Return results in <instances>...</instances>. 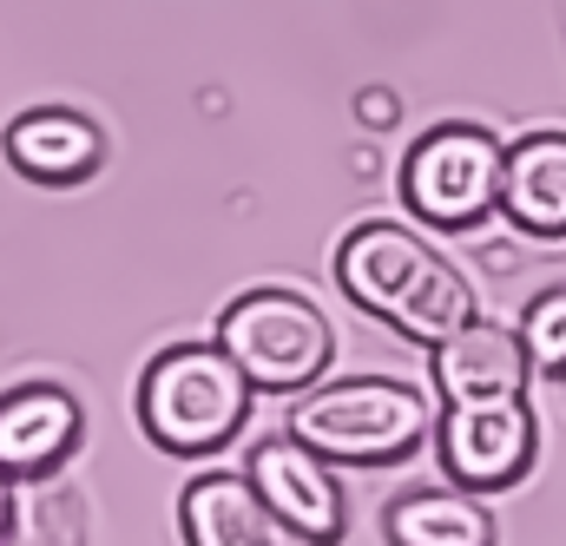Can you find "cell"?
I'll list each match as a JSON object with an SVG mask.
<instances>
[{
  "mask_svg": "<svg viewBox=\"0 0 566 546\" xmlns=\"http://www.w3.org/2000/svg\"><path fill=\"white\" fill-rule=\"evenodd\" d=\"M336 283L356 309H369L376 323L402 329L409 343H448L461 323H474V290L434 244H422L402 224H356L336 244Z\"/></svg>",
  "mask_w": 566,
  "mask_h": 546,
  "instance_id": "obj_1",
  "label": "cell"
},
{
  "mask_svg": "<svg viewBox=\"0 0 566 546\" xmlns=\"http://www.w3.org/2000/svg\"><path fill=\"white\" fill-rule=\"evenodd\" d=\"M258 382L224 343H178L158 349L139 376V421L165 454H218L244 414Z\"/></svg>",
  "mask_w": 566,
  "mask_h": 546,
  "instance_id": "obj_2",
  "label": "cell"
},
{
  "mask_svg": "<svg viewBox=\"0 0 566 546\" xmlns=\"http://www.w3.org/2000/svg\"><path fill=\"white\" fill-rule=\"evenodd\" d=\"M290 434L310 441L329 461H356V468H382V461H409L434 434V414L409 382L389 376H356V382H323L303 389L290 402Z\"/></svg>",
  "mask_w": 566,
  "mask_h": 546,
  "instance_id": "obj_3",
  "label": "cell"
},
{
  "mask_svg": "<svg viewBox=\"0 0 566 546\" xmlns=\"http://www.w3.org/2000/svg\"><path fill=\"white\" fill-rule=\"evenodd\" d=\"M218 343L244 363V376L271 396H303L336 356V323L303 290H251L231 296Z\"/></svg>",
  "mask_w": 566,
  "mask_h": 546,
  "instance_id": "obj_4",
  "label": "cell"
},
{
  "mask_svg": "<svg viewBox=\"0 0 566 546\" xmlns=\"http://www.w3.org/2000/svg\"><path fill=\"white\" fill-rule=\"evenodd\" d=\"M507 185V145L481 126H434L402 158V198L434 231H468L488 211H501Z\"/></svg>",
  "mask_w": 566,
  "mask_h": 546,
  "instance_id": "obj_5",
  "label": "cell"
},
{
  "mask_svg": "<svg viewBox=\"0 0 566 546\" xmlns=\"http://www.w3.org/2000/svg\"><path fill=\"white\" fill-rule=\"evenodd\" d=\"M434 448H441V468L461 481V487H507L534 468L541 454V421L527 409V396H507V402H448L434 421Z\"/></svg>",
  "mask_w": 566,
  "mask_h": 546,
  "instance_id": "obj_6",
  "label": "cell"
},
{
  "mask_svg": "<svg viewBox=\"0 0 566 546\" xmlns=\"http://www.w3.org/2000/svg\"><path fill=\"white\" fill-rule=\"evenodd\" d=\"M251 481L271 507V521L303 534L316 546H336L349 534V507H343V487L329 474V454H316L310 441L296 434H271L251 448Z\"/></svg>",
  "mask_w": 566,
  "mask_h": 546,
  "instance_id": "obj_7",
  "label": "cell"
},
{
  "mask_svg": "<svg viewBox=\"0 0 566 546\" xmlns=\"http://www.w3.org/2000/svg\"><path fill=\"white\" fill-rule=\"evenodd\" d=\"M527 376H534V356H527L521 329L474 316L448 343H434L441 402H507V396H527Z\"/></svg>",
  "mask_w": 566,
  "mask_h": 546,
  "instance_id": "obj_8",
  "label": "cell"
},
{
  "mask_svg": "<svg viewBox=\"0 0 566 546\" xmlns=\"http://www.w3.org/2000/svg\"><path fill=\"white\" fill-rule=\"evenodd\" d=\"M86 434V414L66 389L53 382H27V389H7L0 396V468L13 481H33V474H60L66 454L80 448Z\"/></svg>",
  "mask_w": 566,
  "mask_h": 546,
  "instance_id": "obj_9",
  "label": "cell"
},
{
  "mask_svg": "<svg viewBox=\"0 0 566 546\" xmlns=\"http://www.w3.org/2000/svg\"><path fill=\"white\" fill-rule=\"evenodd\" d=\"M7 158L13 171H27L33 185H80L99 171L106 158V138L86 113H66V106H40V113H20L7 126Z\"/></svg>",
  "mask_w": 566,
  "mask_h": 546,
  "instance_id": "obj_10",
  "label": "cell"
},
{
  "mask_svg": "<svg viewBox=\"0 0 566 546\" xmlns=\"http://www.w3.org/2000/svg\"><path fill=\"white\" fill-rule=\"evenodd\" d=\"M501 211L527 238H566V133H527L507 145Z\"/></svg>",
  "mask_w": 566,
  "mask_h": 546,
  "instance_id": "obj_11",
  "label": "cell"
},
{
  "mask_svg": "<svg viewBox=\"0 0 566 546\" xmlns=\"http://www.w3.org/2000/svg\"><path fill=\"white\" fill-rule=\"evenodd\" d=\"M271 507L251 474H198L178 501V534L185 546H264L271 540Z\"/></svg>",
  "mask_w": 566,
  "mask_h": 546,
  "instance_id": "obj_12",
  "label": "cell"
},
{
  "mask_svg": "<svg viewBox=\"0 0 566 546\" xmlns=\"http://www.w3.org/2000/svg\"><path fill=\"white\" fill-rule=\"evenodd\" d=\"M382 534L389 546H494V507L481 501V487H422L382 507Z\"/></svg>",
  "mask_w": 566,
  "mask_h": 546,
  "instance_id": "obj_13",
  "label": "cell"
},
{
  "mask_svg": "<svg viewBox=\"0 0 566 546\" xmlns=\"http://www.w3.org/2000/svg\"><path fill=\"white\" fill-rule=\"evenodd\" d=\"M93 540V514L80 481L66 474H33L13 481V546H86Z\"/></svg>",
  "mask_w": 566,
  "mask_h": 546,
  "instance_id": "obj_14",
  "label": "cell"
},
{
  "mask_svg": "<svg viewBox=\"0 0 566 546\" xmlns=\"http://www.w3.org/2000/svg\"><path fill=\"white\" fill-rule=\"evenodd\" d=\"M521 343H527V356H534L541 376H566V283L541 290V296L527 303V316H521Z\"/></svg>",
  "mask_w": 566,
  "mask_h": 546,
  "instance_id": "obj_15",
  "label": "cell"
},
{
  "mask_svg": "<svg viewBox=\"0 0 566 546\" xmlns=\"http://www.w3.org/2000/svg\"><path fill=\"white\" fill-rule=\"evenodd\" d=\"M356 113H363L369 126H396V113H402V106H396V93H363V99H356Z\"/></svg>",
  "mask_w": 566,
  "mask_h": 546,
  "instance_id": "obj_16",
  "label": "cell"
},
{
  "mask_svg": "<svg viewBox=\"0 0 566 546\" xmlns=\"http://www.w3.org/2000/svg\"><path fill=\"white\" fill-rule=\"evenodd\" d=\"M13 540V474L0 468V546Z\"/></svg>",
  "mask_w": 566,
  "mask_h": 546,
  "instance_id": "obj_17",
  "label": "cell"
},
{
  "mask_svg": "<svg viewBox=\"0 0 566 546\" xmlns=\"http://www.w3.org/2000/svg\"><path fill=\"white\" fill-rule=\"evenodd\" d=\"M264 546H316V540H303V534H290V527H271V540Z\"/></svg>",
  "mask_w": 566,
  "mask_h": 546,
  "instance_id": "obj_18",
  "label": "cell"
}]
</instances>
